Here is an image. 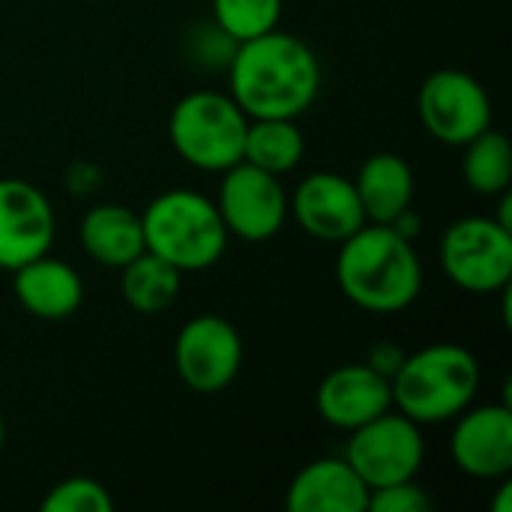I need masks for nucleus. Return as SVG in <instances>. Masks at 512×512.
Instances as JSON below:
<instances>
[{
    "mask_svg": "<svg viewBox=\"0 0 512 512\" xmlns=\"http://www.w3.org/2000/svg\"><path fill=\"white\" fill-rule=\"evenodd\" d=\"M228 93L249 120H297L321 93V60L300 36L276 27L234 45Z\"/></svg>",
    "mask_w": 512,
    "mask_h": 512,
    "instance_id": "obj_1",
    "label": "nucleus"
},
{
    "mask_svg": "<svg viewBox=\"0 0 512 512\" xmlns=\"http://www.w3.org/2000/svg\"><path fill=\"white\" fill-rule=\"evenodd\" d=\"M336 282L357 309L396 315L420 300L423 264L414 240H405L390 225L366 222L339 243Z\"/></svg>",
    "mask_w": 512,
    "mask_h": 512,
    "instance_id": "obj_2",
    "label": "nucleus"
},
{
    "mask_svg": "<svg viewBox=\"0 0 512 512\" xmlns=\"http://www.w3.org/2000/svg\"><path fill=\"white\" fill-rule=\"evenodd\" d=\"M393 408L417 426H438L456 420L480 390L477 357L453 342H435L405 354L390 381Z\"/></svg>",
    "mask_w": 512,
    "mask_h": 512,
    "instance_id": "obj_3",
    "label": "nucleus"
},
{
    "mask_svg": "<svg viewBox=\"0 0 512 512\" xmlns=\"http://www.w3.org/2000/svg\"><path fill=\"white\" fill-rule=\"evenodd\" d=\"M147 252L165 258L180 273H201L222 261L228 228L213 198L195 189H168L141 213Z\"/></svg>",
    "mask_w": 512,
    "mask_h": 512,
    "instance_id": "obj_4",
    "label": "nucleus"
},
{
    "mask_svg": "<svg viewBox=\"0 0 512 512\" xmlns=\"http://www.w3.org/2000/svg\"><path fill=\"white\" fill-rule=\"evenodd\" d=\"M249 117L231 99V93L219 90H195L186 93L168 117V138L177 156L207 174H222L231 165L243 162Z\"/></svg>",
    "mask_w": 512,
    "mask_h": 512,
    "instance_id": "obj_5",
    "label": "nucleus"
},
{
    "mask_svg": "<svg viewBox=\"0 0 512 512\" xmlns=\"http://www.w3.org/2000/svg\"><path fill=\"white\" fill-rule=\"evenodd\" d=\"M441 267L468 294H498L512 282V228L495 216H462L441 237Z\"/></svg>",
    "mask_w": 512,
    "mask_h": 512,
    "instance_id": "obj_6",
    "label": "nucleus"
},
{
    "mask_svg": "<svg viewBox=\"0 0 512 512\" xmlns=\"http://www.w3.org/2000/svg\"><path fill=\"white\" fill-rule=\"evenodd\" d=\"M348 435L351 441L345 447V459L369 489L417 480L426 459L423 426H417L396 408Z\"/></svg>",
    "mask_w": 512,
    "mask_h": 512,
    "instance_id": "obj_7",
    "label": "nucleus"
},
{
    "mask_svg": "<svg viewBox=\"0 0 512 512\" xmlns=\"http://www.w3.org/2000/svg\"><path fill=\"white\" fill-rule=\"evenodd\" d=\"M426 132L450 147H462L492 126V96L465 69L432 72L417 96Z\"/></svg>",
    "mask_w": 512,
    "mask_h": 512,
    "instance_id": "obj_8",
    "label": "nucleus"
},
{
    "mask_svg": "<svg viewBox=\"0 0 512 512\" xmlns=\"http://www.w3.org/2000/svg\"><path fill=\"white\" fill-rule=\"evenodd\" d=\"M174 366L192 393H222L240 375L243 339L228 318L195 315L180 327L174 339Z\"/></svg>",
    "mask_w": 512,
    "mask_h": 512,
    "instance_id": "obj_9",
    "label": "nucleus"
},
{
    "mask_svg": "<svg viewBox=\"0 0 512 512\" xmlns=\"http://www.w3.org/2000/svg\"><path fill=\"white\" fill-rule=\"evenodd\" d=\"M216 207L228 234L246 243H264L276 237L288 219V195L279 177L249 162H237L222 171Z\"/></svg>",
    "mask_w": 512,
    "mask_h": 512,
    "instance_id": "obj_10",
    "label": "nucleus"
},
{
    "mask_svg": "<svg viewBox=\"0 0 512 512\" xmlns=\"http://www.w3.org/2000/svg\"><path fill=\"white\" fill-rule=\"evenodd\" d=\"M54 237L57 216L48 195L21 177H0V270L12 273L45 255Z\"/></svg>",
    "mask_w": 512,
    "mask_h": 512,
    "instance_id": "obj_11",
    "label": "nucleus"
},
{
    "mask_svg": "<svg viewBox=\"0 0 512 512\" xmlns=\"http://www.w3.org/2000/svg\"><path fill=\"white\" fill-rule=\"evenodd\" d=\"M453 465L474 480H504L512 474V408L480 405L456 417L450 435Z\"/></svg>",
    "mask_w": 512,
    "mask_h": 512,
    "instance_id": "obj_12",
    "label": "nucleus"
},
{
    "mask_svg": "<svg viewBox=\"0 0 512 512\" xmlns=\"http://www.w3.org/2000/svg\"><path fill=\"white\" fill-rule=\"evenodd\" d=\"M288 213H294L297 225L309 237L324 243H342L366 225L354 180L336 171H315L303 177L288 198Z\"/></svg>",
    "mask_w": 512,
    "mask_h": 512,
    "instance_id": "obj_13",
    "label": "nucleus"
},
{
    "mask_svg": "<svg viewBox=\"0 0 512 512\" xmlns=\"http://www.w3.org/2000/svg\"><path fill=\"white\" fill-rule=\"evenodd\" d=\"M315 408L327 426L354 432L393 408V387L390 378L375 372L366 360L348 363L333 369L321 381L315 393Z\"/></svg>",
    "mask_w": 512,
    "mask_h": 512,
    "instance_id": "obj_14",
    "label": "nucleus"
},
{
    "mask_svg": "<svg viewBox=\"0 0 512 512\" xmlns=\"http://www.w3.org/2000/svg\"><path fill=\"white\" fill-rule=\"evenodd\" d=\"M369 486L342 456L315 459L294 474L285 489L288 512H366Z\"/></svg>",
    "mask_w": 512,
    "mask_h": 512,
    "instance_id": "obj_15",
    "label": "nucleus"
},
{
    "mask_svg": "<svg viewBox=\"0 0 512 512\" xmlns=\"http://www.w3.org/2000/svg\"><path fill=\"white\" fill-rule=\"evenodd\" d=\"M12 291L21 309L39 321H63L84 303V282L78 270L48 252L12 270Z\"/></svg>",
    "mask_w": 512,
    "mask_h": 512,
    "instance_id": "obj_16",
    "label": "nucleus"
},
{
    "mask_svg": "<svg viewBox=\"0 0 512 512\" xmlns=\"http://www.w3.org/2000/svg\"><path fill=\"white\" fill-rule=\"evenodd\" d=\"M81 246L84 252L102 264V267H126L132 258H138L144 243V225L141 213L123 207V204H96L81 219Z\"/></svg>",
    "mask_w": 512,
    "mask_h": 512,
    "instance_id": "obj_17",
    "label": "nucleus"
},
{
    "mask_svg": "<svg viewBox=\"0 0 512 512\" xmlns=\"http://www.w3.org/2000/svg\"><path fill=\"white\" fill-rule=\"evenodd\" d=\"M354 189L360 195L366 222L390 225L399 213H405L414 201V171L411 165L396 153H375L369 156L354 180Z\"/></svg>",
    "mask_w": 512,
    "mask_h": 512,
    "instance_id": "obj_18",
    "label": "nucleus"
},
{
    "mask_svg": "<svg viewBox=\"0 0 512 512\" xmlns=\"http://www.w3.org/2000/svg\"><path fill=\"white\" fill-rule=\"evenodd\" d=\"M180 285H183V273L147 249L138 258H132L126 267H120V294L141 315L165 312L177 300Z\"/></svg>",
    "mask_w": 512,
    "mask_h": 512,
    "instance_id": "obj_19",
    "label": "nucleus"
},
{
    "mask_svg": "<svg viewBox=\"0 0 512 512\" xmlns=\"http://www.w3.org/2000/svg\"><path fill=\"white\" fill-rule=\"evenodd\" d=\"M303 153L306 141L294 120H249L243 162L282 177L303 162Z\"/></svg>",
    "mask_w": 512,
    "mask_h": 512,
    "instance_id": "obj_20",
    "label": "nucleus"
},
{
    "mask_svg": "<svg viewBox=\"0 0 512 512\" xmlns=\"http://www.w3.org/2000/svg\"><path fill=\"white\" fill-rule=\"evenodd\" d=\"M462 177L468 189L477 195L495 198L510 192L512 183V144L510 138L498 129H486L468 144H462Z\"/></svg>",
    "mask_w": 512,
    "mask_h": 512,
    "instance_id": "obj_21",
    "label": "nucleus"
},
{
    "mask_svg": "<svg viewBox=\"0 0 512 512\" xmlns=\"http://www.w3.org/2000/svg\"><path fill=\"white\" fill-rule=\"evenodd\" d=\"M285 0H210L213 24L237 45L270 33L282 21Z\"/></svg>",
    "mask_w": 512,
    "mask_h": 512,
    "instance_id": "obj_22",
    "label": "nucleus"
},
{
    "mask_svg": "<svg viewBox=\"0 0 512 512\" xmlns=\"http://www.w3.org/2000/svg\"><path fill=\"white\" fill-rule=\"evenodd\" d=\"M114 498L111 492L90 477H69L48 489L42 512H111Z\"/></svg>",
    "mask_w": 512,
    "mask_h": 512,
    "instance_id": "obj_23",
    "label": "nucleus"
},
{
    "mask_svg": "<svg viewBox=\"0 0 512 512\" xmlns=\"http://www.w3.org/2000/svg\"><path fill=\"white\" fill-rule=\"evenodd\" d=\"M435 507V501L429 498V492L423 486H417V480H402V483H390L381 489H369V507L372 512H429Z\"/></svg>",
    "mask_w": 512,
    "mask_h": 512,
    "instance_id": "obj_24",
    "label": "nucleus"
},
{
    "mask_svg": "<svg viewBox=\"0 0 512 512\" xmlns=\"http://www.w3.org/2000/svg\"><path fill=\"white\" fill-rule=\"evenodd\" d=\"M402 360H405V351H402L399 345H393V342H378V345H372V351L366 354V363H369L375 372H381L384 378H390V381H393V375L399 372Z\"/></svg>",
    "mask_w": 512,
    "mask_h": 512,
    "instance_id": "obj_25",
    "label": "nucleus"
},
{
    "mask_svg": "<svg viewBox=\"0 0 512 512\" xmlns=\"http://www.w3.org/2000/svg\"><path fill=\"white\" fill-rule=\"evenodd\" d=\"M492 510H495V512H512V486H510V477H504V480H501V489H498V498H495V504H492Z\"/></svg>",
    "mask_w": 512,
    "mask_h": 512,
    "instance_id": "obj_26",
    "label": "nucleus"
},
{
    "mask_svg": "<svg viewBox=\"0 0 512 512\" xmlns=\"http://www.w3.org/2000/svg\"><path fill=\"white\" fill-rule=\"evenodd\" d=\"M3 444H6V423H3V417H0V453H3Z\"/></svg>",
    "mask_w": 512,
    "mask_h": 512,
    "instance_id": "obj_27",
    "label": "nucleus"
}]
</instances>
